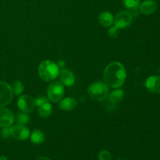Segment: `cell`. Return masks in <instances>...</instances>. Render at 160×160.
I'll list each match as a JSON object with an SVG mask.
<instances>
[{
	"label": "cell",
	"instance_id": "15",
	"mask_svg": "<svg viewBox=\"0 0 160 160\" xmlns=\"http://www.w3.org/2000/svg\"><path fill=\"white\" fill-rule=\"evenodd\" d=\"M114 17L111 12L108 11H104L102 12L98 16V21L102 26L105 28H109L113 23Z\"/></svg>",
	"mask_w": 160,
	"mask_h": 160
},
{
	"label": "cell",
	"instance_id": "24",
	"mask_svg": "<svg viewBox=\"0 0 160 160\" xmlns=\"http://www.w3.org/2000/svg\"><path fill=\"white\" fill-rule=\"evenodd\" d=\"M48 98H47L46 97H44V96H39L38 98H36L34 100V102H35V106H40L41 105L44 104V103L47 102H48Z\"/></svg>",
	"mask_w": 160,
	"mask_h": 160
},
{
	"label": "cell",
	"instance_id": "8",
	"mask_svg": "<svg viewBox=\"0 0 160 160\" xmlns=\"http://www.w3.org/2000/svg\"><path fill=\"white\" fill-rule=\"evenodd\" d=\"M10 135L17 140H26L29 138L30 131L24 125L17 124L10 128Z\"/></svg>",
	"mask_w": 160,
	"mask_h": 160
},
{
	"label": "cell",
	"instance_id": "23",
	"mask_svg": "<svg viewBox=\"0 0 160 160\" xmlns=\"http://www.w3.org/2000/svg\"><path fill=\"white\" fill-rule=\"evenodd\" d=\"M1 135L3 138L8 139L10 137V128L9 127H6V128H3V129L1 131Z\"/></svg>",
	"mask_w": 160,
	"mask_h": 160
},
{
	"label": "cell",
	"instance_id": "4",
	"mask_svg": "<svg viewBox=\"0 0 160 160\" xmlns=\"http://www.w3.org/2000/svg\"><path fill=\"white\" fill-rule=\"evenodd\" d=\"M64 92V86L60 81L52 82L47 88L48 98L52 102H58L60 101L61 98L63 97Z\"/></svg>",
	"mask_w": 160,
	"mask_h": 160
},
{
	"label": "cell",
	"instance_id": "16",
	"mask_svg": "<svg viewBox=\"0 0 160 160\" xmlns=\"http://www.w3.org/2000/svg\"><path fill=\"white\" fill-rule=\"evenodd\" d=\"M38 115L42 118H47L52 112V106L48 102L38 106Z\"/></svg>",
	"mask_w": 160,
	"mask_h": 160
},
{
	"label": "cell",
	"instance_id": "13",
	"mask_svg": "<svg viewBox=\"0 0 160 160\" xmlns=\"http://www.w3.org/2000/svg\"><path fill=\"white\" fill-rule=\"evenodd\" d=\"M78 103V101L75 98L68 97L61 100L59 103V108L63 111H70L77 107Z\"/></svg>",
	"mask_w": 160,
	"mask_h": 160
},
{
	"label": "cell",
	"instance_id": "22",
	"mask_svg": "<svg viewBox=\"0 0 160 160\" xmlns=\"http://www.w3.org/2000/svg\"><path fill=\"white\" fill-rule=\"evenodd\" d=\"M98 160H111L112 159V156H111L110 152L106 150H103V151L100 152L98 154Z\"/></svg>",
	"mask_w": 160,
	"mask_h": 160
},
{
	"label": "cell",
	"instance_id": "21",
	"mask_svg": "<svg viewBox=\"0 0 160 160\" xmlns=\"http://www.w3.org/2000/svg\"><path fill=\"white\" fill-rule=\"evenodd\" d=\"M119 34H120V28L116 26L112 27L108 31V36L111 38H115L119 35Z\"/></svg>",
	"mask_w": 160,
	"mask_h": 160
},
{
	"label": "cell",
	"instance_id": "6",
	"mask_svg": "<svg viewBox=\"0 0 160 160\" xmlns=\"http://www.w3.org/2000/svg\"><path fill=\"white\" fill-rule=\"evenodd\" d=\"M133 18H134V17H133L132 13L130 12L129 11H120L114 17V26L117 27L120 29L127 28L132 23Z\"/></svg>",
	"mask_w": 160,
	"mask_h": 160
},
{
	"label": "cell",
	"instance_id": "11",
	"mask_svg": "<svg viewBox=\"0 0 160 160\" xmlns=\"http://www.w3.org/2000/svg\"><path fill=\"white\" fill-rule=\"evenodd\" d=\"M158 5L155 0H145L139 5V9L142 13L145 15H150L156 12Z\"/></svg>",
	"mask_w": 160,
	"mask_h": 160
},
{
	"label": "cell",
	"instance_id": "2",
	"mask_svg": "<svg viewBox=\"0 0 160 160\" xmlns=\"http://www.w3.org/2000/svg\"><path fill=\"white\" fill-rule=\"evenodd\" d=\"M38 74L45 81H52L59 74V67L57 63L52 60H45L38 66Z\"/></svg>",
	"mask_w": 160,
	"mask_h": 160
},
{
	"label": "cell",
	"instance_id": "20",
	"mask_svg": "<svg viewBox=\"0 0 160 160\" xmlns=\"http://www.w3.org/2000/svg\"><path fill=\"white\" fill-rule=\"evenodd\" d=\"M17 120L19 124L24 125L29 121V117L26 113H24V112H22V113H19L17 115Z\"/></svg>",
	"mask_w": 160,
	"mask_h": 160
},
{
	"label": "cell",
	"instance_id": "17",
	"mask_svg": "<svg viewBox=\"0 0 160 160\" xmlns=\"http://www.w3.org/2000/svg\"><path fill=\"white\" fill-rule=\"evenodd\" d=\"M45 134L39 130H34L31 134V141L35 145H40L45 142Z\"/></svg>",
	"mask_w": 160,
	"mask_h": 160
},
{
	"label": "cell",
	"instance_id": "18",
	"mask_svg": "<svg viewBox=\"0 0 160 160\" xmlns=\"http://www.w3.org/2000/svg\"><path fill=\"white\" fill-rule=\"evenodd\" d=\"M123 6L131 11L137 10L140 5V0H122Z\"/></svg>",
	"mask_w": 160,
	"mask_h": 160
},
{
	"label": "cell",
	"instance_id": "27",
	"mask_svg": "<svg viewBox=\"0 0 160 160\" xmlns=\"http://www.w3.org/2000/svg\"><path fill=\"white\" fill-rule=\"evenodd\" d=\"M0 160H8V159L5 156H0Z\"/></svg>",
	"mask_w": 160,
	"mask_h": 160
},
{
	"label": "cell",
	"instance_id": "25",
	"mask_svg": "<svg viewBox=\"0 0 160 160\" xmlns=\"http://www.w3.org/2000/svg\"><path fill=\"white\" fill-rule=\"evenodd\" d=\"M57 65H58V67H59V68H63V67H65L66 63H65V62H64L63 60H59V62H58Z\"/></svg>",
	"mask_w": 160,
	"mask_h": 160
},
{
	"label": "cell",
	"instance_id": "9",
	"mask_svg": "<svg viewBox=\"0 0 160 160\" xmlns=\"http://www.w3.org/2000/svg\"><path fill=\"white\" fill-rule=\"evenodd\" d=\"M13 113L6 108L0 107V127H9L13 123Z\"/></svg>",
	"mask_w": 160,
	"mask_h": 160
},
{
	"label": "cell",
	"instance_id": "12",
	"mask_svg": "<svg viewBox=\"0 0 160 160\" xmlns=\"http://www.w3.org/2000/svg\"><path fill=\"white\" fill-rule=\"evenodd\" d=\"M59 78H60L61 82L62 84L67 87H70L73 85L75 82V76L70 70L67 69H62L59 71Z\"/></svg>",
	"mask_w": 160,
	"mask_h": 160
},
{
	"label": "cell",
	"instance_id": "7",
	"mask_svg": "<svg viewBox=\"0 0 160 160\" xmlns=\"http://www.w3.org/2000/svg\"><path fill=\"white\" fill-rule=\"evenodd\" d=\"M17 106H18L20 110H21L23 112L29 113L34 110V107H35V102L32 97L28 95H21L19 98Z\"/></svg>",
	"mask_w": 160,
	"mask_h": 160
},
{
	"label": "cell",
	"instance_id": "14",
	"mask_svg": "<svg viewBox=\"0 0 160 160\" xmlns=\"http://www.w3.org/2000/svg\"><path fill=\"white\" fill-rule=\"evenodd\" d=\"M123 97V91L122 89H117L111 92L108 95V105L110 106H114L118 104Z\"/></svg>",
	"mask_w": 160,
	"mask_h": 160
},
{
	"label": "cell",
	"instance_id": "19",
	"mask_svg": "<svg viewBox=\"0 0 160 160\" xmlns=\"http://www.w3.org/2000/svg\"><path fill=\"white\" fill-rule=\"evenodd\" d=\"M12 90L13 94H15L16 95H20L23 91V84L19 81H15V82L13 83V85H12Z\"/></svg>",
	"mask_w": 160,
	"mask_h": 160
},
{
	"label": "cell",
	"instance_id": "28",
	"mask_svg": "<svg viewBox=\"0 0 160 160\" xmlns=\"http://www.w3.org/2000/svg\"><path fill=\"white\" fill-rule=\"evenodd\" d=\"M120 160H125V159H120Z\"/></svg>",
	"mask_w": 160,
	"mask_h": 160
},
{
	"label": "cell",
	"instance_id": "26",
	"mask_svg": "<svg viewBox=\"0 0 160 160\" xmlns=\"http://www.w3.org/2000/svg\"><path fill=\"white\" fill-rule=\"evenodd\" d=\"M36 160H50L48 158L45 157V156H39Z\"/></svg>",
	"mask_w": 160,
	"mask_h": 160
},
{
	"label": "cell",
	"instance_id": "3",
	"mask_svg": "<svg viewBox=\"0 0 160 160\" xmlns=\"http://www.w3.org/2000/svg\"><path fill=\"white\" fill-rule=\"evenodd\" d=\"M89 96L95 101L102 102L106 100L109 95V88L106 83L94 82L88 88Z\"/></svg>",
	"mask_w": 160,
	"mask_h": 160
},
{
	"label": "cell",
	"instance_id": "10",
	"mask_svg": "<svg viewBox=\"0 0 160 160\" xmlns=\"http://www.w3.org/2000/svg\"><path fill=\"white\" fill-rule=\"evenodd\" d=\"M145 86L150 92L160 94V76H152L147 79Z\"/></svg>",
	"mask_w": 160,
	"mask_h": 160
},
{
	"label": "cell",
	"instance_id": "5",
	"mask_svg": "<svg viewBox=\"0 0 160 160\" xmlns=\"http://www.w3.org/2000/svg\"><path fill=\"white\" fill-rule=\"evenodd\" d=\"M13 97L12 88L4 81H0V107H5L11 102Z\"/></svg>",
	"mask_w": 160,
	"mask_h": 160
},
{
	"label": "cell",
	"instance_id": "1",
	"mask_svg": "<svg viewBox=\"0 0 160 160\" xmlns=\"http://www.w3.org/2000/svg\"><path fill=\"white\" fill-rule=\"evenodd\" d=\"M127 78L124 67L119 62H110L106 67L103 73V79L108 86L113 88H120Z\"/></svg>",
	"mask_w": 160,
	"mask_h": 160
}]
</instances>
